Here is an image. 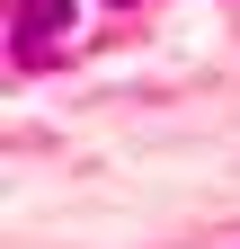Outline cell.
<instances>
[{"label": "cell", "mask_w": 240, "mask_h": 249, "mask_svg": "<svg viewBox=\"0 0 240 249\" xmlns=\"http://www.w3.org/2000/svg\"><path fill=\"white\" fill-rule=\"evenodd\" d=\"M63 36H71V0H18V9H9V45H18V62H53V53H63Z\"/></svg>", "instance_id": "cell-1"}]
</instances>
